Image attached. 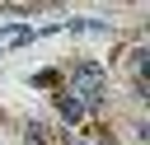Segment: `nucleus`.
Listing matches in <instances>:
<instances>
[{
  "label": "nucleus",
  "mask_w": 150,
  "mask_h": 145,
  "mask_svg": "<svg viewBox=\"0 0 150 145\" xmlns=\"http://www.w3.org/2000/svg\"><path fill=\"white\" fill-rule=\"evenodd\" d=\"M89 112L94 108H103V98H108V70L98 65V61H80L75 65V89H70Z\"/></svg>",
  "instance_id": "obj_1"
},
{
  "label": "nucleus",
  "mask_w": 150,
  "mask_h": 145,
  "mask_svg": "<svg viewBox=\"0 0 150 145\" xmlns=\"http://www.w3.org/2000/svg\"><path fill=\"white\" fill-rule=\"evenodd\" d=\"M56 112H61V122H66V126H80V122L89 117V108H84L70 89H56Z\"/></svg>",
  "instance_id": "obj_2"
},
{
  "label": "nucleus",
  "mask_w": 150,
  "mask_h": 145,
  "mask_svg": "<svg viewBox=\"0 0 150 145\" xmlns=\"http://www.w3.org/2000/svg\"><path fill=\"white\" fill-rule=\"evenodd\" d=\"M38 37V28H0V42L5 47H23V42H33Z\"/></svg>",
  "instance_id": "obj_3"
},
{
  "label": "nucleus",
  "mask_w": 150,
  "mask_h": 145,
  "mask_svg": "<svg viewBox=\"0 0 150 145\" xmlns=\"http://www.w3.org/2000/svg\"><path fill=\"white\" fill-rule=\"evenodd\" d=\"M28 84H33V89H56V84H61V75H56V70H33V75H28Z\"/></svg>",
  "instance_id": "obj_4"
},
{
  "label": "nucleus",
  "mask_w": 150,
  "mask_h": 145,
  "mask_svg": "<svg viewBox=\"0 0 150 145\" xmlns=\"http://www.w3.org/2000/svg\"><path fill=\"white\" fill-rule=\"evenodd\" d=\"M23 145H47V126L42 122H28L23 126Z\"/></svg>",
  "instance_id": "obj_5"
},
{
  "label": "nucleus",
  "mask_w": 150,
  "mask_h": 145,
  "mask_svg": "<svg viewBox=\"0 0 150 145\" xmlns=\"http://www.w3.org/2000/svg\"><path fill=\"white\" fill-rule=\"evenodd\" d=\"M80 145H108V140H80Z\"/></svg>",
  "instance_id": "obj_6"
}]
</instances>
